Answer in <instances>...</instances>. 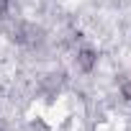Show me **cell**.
Masks as SVG:
<instances>
[{
	"mask_svg": "<svg viewBox=\"0 0 131 131\" xmlns=\"http://www.w3.org/2000/svg\"><path fill=\"white\" fill-rule=\"evenodd\" d=\"M123 93H126V98L131 100V85H126V88H123Z\"/></svg>",
	"mask_w": 131,
	"mask_h": 131,
	"instance_id": "6da1fadb",
	"label": "cell"
}]
</instances>
